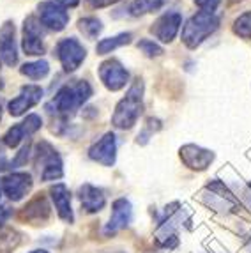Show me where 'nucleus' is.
<instances>
[{"instance_id": "1", "label": "nucleus", "mask_w": 251, "mask_h": 253, "mask_svg": "<svg viewBox=\"0 0 251 253\" xmlns=\"http://www.w3.org/2000/svg\"><path fill=\"white\" fill-rule=\"evenodd\" d=\"M142 99H143V84L136 80L129 87L124 99L115 108V114L112 117V124L119 129H131L136 124L138 117L142 115Z\"/></svg>"}, {"instance_id": "2", "label": "nucleus", "mask_w": 251, "mask_h": 253, "mask_svg": "<svg viewBox=\"0 0 251 253\" xmlns=\"http://www.w3.org/2000/svg\"><path fill=\"white\" fill-rule=\"evenodd\" d=\"M219 18L214 13H207V11H200V13L193 14L188 21H186L184 29H182V41L188 48H197L200 46L205 39L212 34L214 30L218 29Z\"/></svg>"}, {"instance_id": "3", "label": "nucleus", "mask_w": 251, "mask_h": 253, "mask_svg": "<svg viewBox=\"0 0 251 253\" xmlns=\"http://www.w3.org/2000/svg\"><path fill=\"white\" fill-rule=\"evenodd\" d=\"M90 96H92V87L85 80L71 82V84L64 85L62 89L57 92V96L53 97L55 110H57L59 114L71 115V114H75L76 110L84 105Z\"/></svg>"}, {"instance_id": "4", "label": "nucleus", "mask_w": 251, "mask_h": 253, "mask_svg": "<svg viewBox=\"0 0 251 253\" xmlns=\"http://www.w3.org/2000/svg\"><path fill=\"white\" fill-rule=\"evenodd\" d=\"M36 156H38V165H41L39 167L41 181H55V179H60L64 175L62 160L48 142H41L38 145Z\"/></svg>"}, {"instance_id": "5", "label": "nucleus", "mask_w": 251, "mask_h": 253, "mask_svg": "<svg viewBox=\"0 0 251 253\" xmlns=\"http://www.w3.org/2000/svg\"><path fill=\"white\" fill-rule=\"evenodd\" d=\"M44 25L41 20L36 16H29L23 23V39H21V48L27 55L34 57V55H42L44 53Z\"/></svg>"}, {"instance_id": "6", "label": "nucleus", "mask_w": 251, "mask_h": 253, "mask_svg": "<svg viewBox=\"0 0 251 253\" xmlns=\"http://www.w3.org/2000/svg\"><path fill=\"white\" fill-rule=\"evenodd\" d=\"M85 51L84 44L75 38H67L57 44V57H59L60 64L66 71H76L85 60Z\"/></svg>"}, {"instance_id": "7", "label": "nucleus", "mask_w": 251, "mask_h": 253, "mask_svg": "<svg viewBox=\"0 0 251 253\" xmlns=\"http://www.w3.org/2000/svg\"><path fill=\"white\" fill-rule=\"evenodd\" d=\"M99 78L105 84L106 89L121 90L124 89L127 80H129V75H127V71L119 60L110 59L99 66Z\"/></svg>"}, {"instance_id": "8", "label": "nucleus", "mask_w": 251, "mask_h": 253, "mask_svg": "<svg viewBox=\"0 0 251 253\" xmlns=\"http://www.w3.org/2000/svg\"><path fill=\"white\" fill-rule=\"evenodd\" d=\"M180 23H182V16L177 11H170L165 13L163 16H159L154 21L151 32L154 34V38L161 42H172L175 39V36L179 34Z\"/></svg>"}, {"instance_id": "9", "label": "nucleus", "mask_w": 251, "mask_h": 253, "mask_svg": "<svg viewBox=\"0 0 251 253\" xmlns=\"http://www.w3.org/2000/svg\"><path fill=\"white\" fill-rule=\"evenodd\" d=\"M0 186H2V191L7 195L9 199L13 200V202H18V200L23 199L30 191V188H32V175L27 172L9 173V175H5V177L2 179Z\"/></svg>"}, {"instance_id": "10", "label": "nucleus", "mask_w": 251, "mask_h": 253, "mask_svg": "<svg viewBox=\"0 0 251 253\" xmlns=\"http://www.w3.org/2000/svg\"><path fill=\"white\" fill-rule=\"evenodd\" d=\"M39 20L46 29L51 30H64L66 25L69 23V14L62 5L55 4L53 0L50 2H42L39 5Z\"/></svg>"}, {"instance_id": "11", "label": "nucleus", "mask_w": 251, "mask_h": 253, "mask_svg": "<svg viewBox=\"0 0 251 253\" xmlns=\"http://www.w3.org/2000/svg\"><path fill=\"white\" fill-rule=\"evenodd\" d=\"M42 99V89L38 85H25L21 89L20 96H16L13 101H9V114L14 117H20L30 110L32 106H36Z\"/></svg>"}, {"instance_id": "12", "label": "nucleus", "mask_w": 251, "mask_h": 253, "mask_svg": "<svg viewBox=\"0 0 251 253\" xmlns=\"http://www.w3.org/2000/svg\"><path fill=\"white\" fill-rule=\"evenodd\" d=\"M133 219V207H131V202L127 199H119L113 202V209H112V218H110L108 225L105 227V234L110 236V234L119 232L121 228H126L131 223Z\"/></svg>"}, {"instance_id": "13", "label": "nucleus", "mask_w": 251, "mask_h": 253, "mask_svg": "<svg viewBox=\"0 0 251 253\" xmlns=\"http://www.w3.org/2000/svg\"><path fill=\"white\" fill-rule=\"evenodd\" d=\"M90 160L97 161V163L105 165V167H112L117 158V144H115V135L113 133H106L99 142L90 147L88 151Z\"/></svg>"}, {"instance_id": "14", "label": "nucleus", "mask_w": 251, "mask_h": 253, "mask_svg": "<svg viewBox=\"0 0 251 253\" xmlns=\"http://www.w3.org/2000/svg\"><path fill=\"white\" fill-rule=\"evenodd\" d=\"M180 160L193 170H205L214 161V152L198 145H184L180 149Z\"/></svg>"}, {"instance_id": "15", "label": "nucleus", "mask_w": 251, "mask_h": 253, "mask_svg": "<svg viewBox=\"0 0 251 253\" xmlns=\"http://www.w3.org/2000/svg\"><path fill=\"white\" fill-rule=\"evenodd\" d=\"M50 195L55 204V209H57L59 218L64 219L66 223H73L75 221V214H73V207H71V193L67 190V186L66 184L51 186Z\"/></svg>"}, {"instance_id": "16", "label": "nucleus", "mask_w": 251, "mask_h": 253, "mask_svg": "<svg viewBox=\"0 0 251 253\" xmlns=\"http://www.w3.org/2000/svg\"><path fill=\"white\" fill-rule=\"evenodd\" d=\"M0 59L7 66H14L18 62L16 42H14V25L11 21L4 23L0 29Z\"/></svg>"}, {"instance_id": "17", "label": "nucleus", "mask_w": 251, "mask_h": 253, "mask_svg": "<svg viewBox=\"0 0 251 253\" xmlns=\"http://www.w3.org/2000/svg\"><path fill=\"white\" fill-rule=\"evenodd\" d=\"M21 218L27 219L30 225H44L50 218V206H48L46 199L39 195L36 199H32L21 211Z\"/></svg>"}, {"instance_id": "18", "label": "nucleus", "mask_w": 251, "mask_h": 253, "mask_svg": "<svg viewBox=\"0 0 251 253\" xmlns=\"http://www.w3.org/2000/svg\"><path fill=\"white\" fill-rule=\"evenodd\" d=\"M80 202L82 207L85 209V212H99L103 207L106 206V197L103 193V190L96 188L92 184H84L78 191Z\"/></svg>"}, {"instance_id": "19", "label": "nucleus", "mask_w": 251, "mask_h": 253, "mask_svg": "<svg viewBox=\"0 0 251 253\" xmlns=\"http://www.w3.org/2000/svg\"><path fill=\"white\" fill-rule=\"evenodd\" d=\"M131 38H133V36H131L129 32H122V34L113 36V38L101 39V41L97 42V46H96L97 55L112 53V51L117 50L119 46H124V44H127V42L131 41Z\"/></svg>"}, {"instance_id": "20", "label": "nucleus", "mask_w": 251, "mask_h": 253, "mask_svg": "<svg viewBox=\"0 0 251 253\" xmlns=\"http://www.w3.org/2000/svg\"><path fill=\"white\" fill-rule=\"evenodd\" d=\"M21 75L29 76L32 80H42L50 73V66L46 60H36V62H27L21 66Z\"/></svg>"}, {"instance_id": "21", "label": "nucleus", "mask_w": 251, "mask_h": 253, "mask_svg": "<svg viewBox=\"0 0 251 253\" xmlns=\"http://www.w3.org/2000/svg\"><path fill=\"white\" fill-rule=\"evenodd\" d=\"M165 4V0H134L133 4L129 5V13L133 16H142V14L152 13L158 11Z\"/></svg>"}, {"instance_id": "22", "label": "nucleus", "mask_w": 251, "mask_h": 253, "mask_svg": "<svg viewBox=\"0 0 251 253\" xmlns=\"http://www.w3.org/2000/svg\"><path fill=\"white\" fill-rule=\"evenodd\" d=\"M78 29L80 32L85 36V38L88 39H96L97 36L101 34V30H103V25H101V21L97 20V18H82V20L78 21Z\"/></svg>"}, {"instance_id": "23", "label": "nucleus", "mask_w": 251, "mask_h": 253, "mask_svg": "<svg viewBox=\"0 0 251 253\" xmlns=\"http://www.w3.org/2000/svg\"><path fill=\"white\" fill-rule=\"evenodd\" d=\"M234 32L244 39H251V11L241 14V16L235 20Z\"/></svg>"}, {"instance_id": "24", "label": "nucleus", "mask_w": 251, "mask_h": 253, "mask_svg": "<svg viewBox=\"0 0 251 253\" xmlns=\"http://www.w3.org/2000/svg\"><path fill=\"white\" fill-rule=\"evenodd\" d=\"M27 131L25 127H23V124H16V126H13L11 129L5 133L4 136V144L7 145V147H16L18 144H20L21 140L27 138Z\"/></svg>"}, {"instance_id": "25", "label": "nucleus", "mask_w": 251, "mask_h": 253, "mask_svg": "<svg viewBox=\"0 0 251 253\" xmlns=\"http://www.w3.org/2000/svg\"><path fill=\"white\" fill-rule=\"evenodd\" d=\"M136 46H138V50H142L147 57H159V55L163 53V48L159 46L158 42L151 41V39H142Z\"/></svg>"}, {"instance_id": "26", "label": "nucleus", "mask_w": 251, "mask_h": 253, "mask_svg": "<svg viewBox=\"0 0 251 253\" xmlns=\"http://www.w3.org/2000/svg\"><path fill=\"white\" fill-rule=\"evenodd\" d=\"M29 156H30V145H25V147L16 154V158L13 160L11 169H18V167H21V165H25L27 160H29Z\"/></svg>"}, {"instance_id": "27", "label": "nucleus", "mask_w": 251, "mask_h": 253, "mask_svg": "<svg viewBox=\"0 0 251 253\" xmlns=\"http://www.w3.org/2000/svg\"><path fill=\"white\" fill-rule=\"evenodd\" d=\"M221 0H195V4L202 9V11H207V13H214V9L218 7Z\"/></svg>"}, {"instance_id": "28", "label": "nucleus", "mask_w": 251, "mask_h": 253, "mask_svg": "<svg viewBox=\"0 0 251 253\" xmlns=\"http://www.w3.org/2000/svg\"><path fill=\"white\" fill-rule=\"evenodd\" d=\"M88 4L92 5V7H108L112 4H117L119 0H87Z\"/></svg>"}, {"instance_id": "29", "label": "nucleus", "mask_w": 251, "mask_h": 253, "mask_svg": "<svg viewBox=\"0 0 251 253\" xmlns=\"http://www.w3.org/2000/svg\"><path fill=\"white\" fill-rule=\"evenodd\" d=\"M53 2H55V4L62 5V7L66 9V7H76L80 0H53Z\"/></svg>"}, {"instance_id": "30", "label": "nucleus", "mask_w": 251, "mask_h": 253, "mask_svg": "<svg viewBox=\"0 0 251 253\" xmlns=\"http://www.w3.org/2000/svg\"><path fill=\"white\" fill-rule=\"evenodd\" d=\"M5 169H11L7 163V158H5V152H4V147L0 145V170H5Z\"/></svg>"}, {"instance_id": "31", "label": "nucleus", "mask_w": 251, "mask_h": 253, "mask_svg": "<svg viewBox=\"0 0 251 253\" xmlns=\"http://www.w3.org/2000/svg\"><path fill=\"white\" fill-rule=\"evenodd\" d=\"M9 214H11L9 207H2V209H0V225H4V221L9 218Z\"/></svg>"}, {"instance_id": "32", "label": "nucleus", "mask_w": 251, "mask_h": 253, "mask_svg": "<svg viewBox=\"0 0 251 253\" xmlns=\"http://www.w3.org/2000/svg\"><path fill=\"white\" fill-rule=\"evenodd\" d=\"M30 253H48L46 250H34V252H30Z\"/></svg>"}, {"instance_id": "33", "label": "nucleus", "mask_w": 251, "mask_h": 253, "mask_svg": "<svg viewBox=\"0 0 251 253\" xmlns=\"http://www.w3.org/2000/svg\"><path fill=\"white\" fill-rule=\"evenodd\" d=\"M2 87H4V84H2V80H0V90H2Z\"/></svg>"}, {"instance_id": "34", "label": "nucleus", "mask_w": 251, "mask_h": 253, "mask_svg": "<svg viewBox=\"0 0 251 253\" xmlns=\"http://www.w3.org/2000/svg\"><path fill=\"white\" fill-rule=\"evenodd\" d=\"M0 197H2V188H0Z\"/></svg>"}, {"instance_id": "35", "label": "nucleus", "mask_w": 251, "mask_h": 253, "mask_svg": "<svg viewBox=\"0 0 251 253\" xmlns=\"http://www.w3.org/2000/svg\"><path fill=\"white\" fill-rule=\"evenodd\" d=\"M0 117H2V110H0Z\"/></svg>"}]
</instances>
